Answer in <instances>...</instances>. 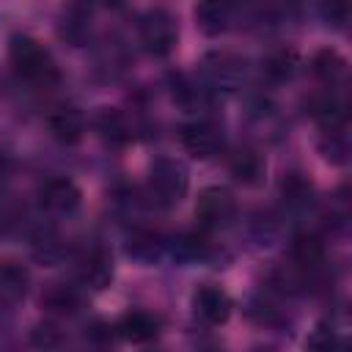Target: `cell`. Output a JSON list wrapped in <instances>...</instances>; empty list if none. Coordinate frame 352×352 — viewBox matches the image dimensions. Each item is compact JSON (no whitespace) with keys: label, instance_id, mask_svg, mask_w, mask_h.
<instances>
[{"label":"cell","instance_id":"9a60e30c","mask_svg":"<svg viewBox=\"0 0 352 352\" xmlns=\"http://www.w3.org/2000/svg\"><path fill=\"white\" fill-rule=\"evenodd\" d=\"M311 72H314V77H316L319 82L336 85V82L344 80V74H346V60H344V55H341L338 50L324 47V50L314 52V58H311Z\"/></svg>","mask_w":352,"mask_h":352},{"label":"cell","instance_id":"30bf717a","mask_svg":"<svg viewBox=\"0 0 352 352\" xmlns=\"http://www.w3.org/2000/svg\"><path fill=\"white\" fill-rule=\"evenodd\" d=\"M236 0H198L195 3V25L206 36H220L234 16Z\"/></svg>","mask_w":352,"mask_h":352},{"label":"cell","instance_id":"7a4b0ae2","mask_svg":"<svg viewBox=\"0 0 352 352\" xmlns=\"http://www.w3.org/2000/svg\"><path fill=\"white\" fill-rule=\"evenodd\" d=\"M248 77V63L236 52L228 50H214L206 52L198 63V80L209 91H236Z\"/></svg>","mask_w":352,"mask_h":352},{"label":"cell","instance_id":"44dd1931","mask_svg":"<svg viewBox=\"0 0 352 352\" xmlns=\"http://www.w3.org/2000/svg\"><path fill=\"white\" fill-rule=\"evenodd\" d=\"M322 151L330 162L341 165L349 157V138H346V126H330L324 129V140H322Z\"/></svg>","mask_w":352,"mask_h":352},{"label":"cell","instance_id":"e0dca14e","mask_svg":"<svg viewBox=\"0 0 352 352\" xmlns=\"http://www.w3.org/2000/svg\"><path fill=\"white\" fill-rule=\"evenodd\" d=\"M261 72H264V77L272 80V82H286V80H292L294 72H297V55H294V50H286V47L272 50V52L261 60Z\"/></svg>","mask_w":352,"mask_h":352},{"label":"cell","instance_id":"8fae6325","mask_svg":"<svg viewBox=\"0 0 352 352\" xmlns=\"http://www.w3.org/2000/svg\"><path fill=\"white\" fill-rule=\"evenodd\" d=\"M47 126L52 132V138L63 146H74L82 140L85 135V116L77 110V107H55L50 116H47Z\"/></svg>","mask_w":352,"mask_h":352},{"label":"cell","instance_id":"3957f363","mask_svg":"<svg viewBox=\"0 0 352 352\" xmlns=\"http://www.w3.org/2000/svg\"><path fill=\"white\" fill-rule=\"evenodd\" d=\"M190 187V173L176 157H157L148 168V192L160 206H176Z\"/></svg>","mask_w":352,"mask_h":352},{"label":"cell","instance_id":"2e32d148","mask_svg":"<svg viewBox=\"0 0 352 352\" xmlns=\"http://www.w3.org/2000/svg\"><path fill=\"white\" fill-rule=\"evenodd\" d=\"M228 170H231V176L239 184H248L250 187V184H258L261 182V176H264V160L253 148H239V151L231 154Z\"/></svg>","mask_w":352,"mask_h":352},{"label":"cell","instance_id":"7c38bea8","mask_svg":"<svg viewBox=\"0 0 352 352\" xmlns=\"http://www.w3.org/2000/svg\"><path fill=\"white\" fill-rule=\"evenodd\" d=\"M113 330H116L124 341H132V344H148V341L157 338V333H160V322H157V316L148 314V311H126V314L118 319V324H116Z\"/></svg>","mask_w":352,"mask_h":352},{"label":"cell","instance_id":"5b68a950","mask_svg":"<svg viewBox=\"0 0 352 352\" xmlns=\"http://www.w3.org/2000/svg\"><path fill=\"white\" fill-rule=\"evenodd\" d=\"M179 143L182 148L195 157V160H212L223 151L226 146V135H223V126L212 118H195V121H187L182 124L179 129Z\"/></svg>","mask_w":352,"mask_h":352},{"label":"cell","instance_id":"4fadbf2b","mask_svg":"<svg viewBox=\"0 0 352 352\" xmlns=\"http://www.w3.org/2000/svg\"><path fill=\"white\" fill-rule=\"evenodd\" d=\"M165 250H168V239L151 228H138L126 239V256L140 264H154L157 258L165 256Z\"/></svg>","mask_w":352,"mask_h":352},{"label":"cell","instance_id":"52a82bcc","mask_svg":"<svg viewBox=\"0 0 352 352\" xmlns=\"http://www.w3.org/2000/svg\"><path fill=\"white\" fill-rule=\"evenodd\" d=\"M80 201H82V192L80 187L66 179V176H55V179H47L41 187H38V204L44 212L55 214V217H69L80 209Z\"/></svg>","mask_w":352,"mask_h":352},{"label":"cell","instance_id":"ba28073f","mask_svg":"<svg viewBox=\"0 0 352 352\" xmlns=\"http://www.w3.org/2000/svg\"><path fill=\"white\" fill-rule=\"evenodd\" d=\"M77 278L85 289L102 292L110 286L113 280V258L102 245H94L88 250H82V256L77 258Z\"/></svg>","mask_w":352,"mask_h":352},{"label":"cell","instance_id":"ffe728a7","mask_svg":"<svg viewBox=\"0 0 352 352\" xmlns=\"http://www.w3.org/2000/svg\"><path fill=\"white\" fill-rule=\"evenodd\" d=\"M280 195L289 206H308L314 198V187L302 173H289L280 182Z\"/></svg>","mask_w":352,"mask_h":352},{"label":"cell","instance_id":"8992f818","mask_svg":"<svg viewBox=\"0 0 352 352\" xmlns=\"http://www.w3.org/2000/svg\"><path fill=\"white\" fill-rule=\"evenodd\" d=\"M234 214H236V201L226 187H206L198 192L195 220L204 228H223L234 220Z\"/></svg>","mask_w":352,"mask_h":352},{"label":"cell","instance_id":"277c9868","mask_svg":"<svg viewBox=\"0 0 352 352\" xmlns=\"http://www.w3.org/2000/svg\"><path fill=\"white\" fill-rule=\"evenodd\" d=\"M138 38L143 44V50L154 58H165L179 38V28L176 19L168 8H148L140 19H138Z\"/></svg>","mask_w":352,"mask_h":352},{"label":"cell","instance_id":"d4e9b609","mask_svg":"<svg viewBox=\"0 0 352 352\" xmlns=\"http://www.w3.org/2000/svg\"><path fill=\"white\" fill-rule=\"evenodd\" d=\"M96 3H102V6H118L121 0H96Z\"/></svg>","mask_w":352,"mask_h":352},{"label":"cell","instance_id":"cb8c5ba5","mask_svg":"<svg viewBox=\"0 0 352 352\" xmlns=\"http://www.w3.org/2000/svg\"><path fill=\"white\" fill-rule=\"evenodd\" d=\"M322 14L336 28H344L349 19V0H322Z\"/></svg>","mask_w":352,"mask_h":352},{"label":"cell","instance_id":"7402d4cb","mask_svg":"<svg viewBox=\"0 0 352 352\" xmlns=\"http://www.w3.org/2000/svg\"><path fill=\"white\" fill-rule=\"evenodd\" d=\"M25 283H28V275L22 267L16 264H3L0 267V292L8 294V297H19L25 294Z\"/></svg>","mask_w":352,"mask_h":352},{"label":"cell","instance_id":"ac0fdd59","mask_svg":"<svg viewBox=\"0 0 352 352\" xmlns=\"http://www.w3.org/2000/svg\"><path fill=\"white\" fill-rule=\"evenodd\" d=\"M165 253H170L176 261L190 264V261H198V258L206 256V242L198 234H179V236L168 239V250Z\"/></svg>","mask_w":352,"mask_h":352},{"label":"cell","instance_id":"6da1fadb","mask_svg":"<svg viewBox=\"0 0 352 352\" xmlns=\"http://www.w3.org/2000/svg\"><path fill=\"white\" fill-rule=\"evenodd\" d=\"M8 60L14 66V72L30 82V85H38V88H50L60 80V72H58V63L55 58L50 55V50L36 41L33 36H25V33H16L11 41H8Z\"/></svg>","mask_w":352,"mask_h":352},{"label":"cell","instance_id":"9c48e42d","mask_svg":"<svg viewBox=\"0 0 352 352\" xmlns=\"http://www.w3.org/2000/svg\"><path fill=\"white\" fill-rule=\"evenodd\" d=\"M192 308L206 324L217 327V324H226L231 316V297L226 294V289L214 283H204L192 294Z\"/></svg>","mask_w":352,"mask_h":352},{"label":"cell","instance_id":"603a6c76","mask_svg":"<svg viewBox=\"0 0 352 352\" xmlns=\"http://www.w3.org/2000/svg\"><path fill=\"white\" fill-rule=\"evenodd\" d=\"M50 311H58V314H72L74 308H77V294L72 292V289H66V286H55V289H50L47 294H44V300H41Z\"/></svg>","mask_w":352,"mask_h":352},{"label":"cell","instance_id":"d6986e66","mask_svg":"<svg viewBox=\"0 0 352 352\" xmlns=\"http://www.w3.org/2000/svg\"><path fill=\"white\" fill-rule=\"evenodd\" d=\"M322 256H324V248H322L319 236H314V234H302V236H297L294 245H292V258H294L297 267H302V270H311V267L322 264Z\"/></svg>","mask_w":352,"mask_h":352},{"label":"cell","instance_id":"5bb4252c","mask_svg":"<svg viewBox=\"0 0 352 352\" xmlns=\"http://www.w3.org/2000/svg\"><path fill=\"white\" fill-rule=\"evenodd\" d=\"M94 126H96V132H99L110 146H126V143L132 140V124H129V118H126L121 110H116V107H102V110L96 113V118H94Z\"/></svg>","mask_w":352,"mask_h":352}]
</instances>
